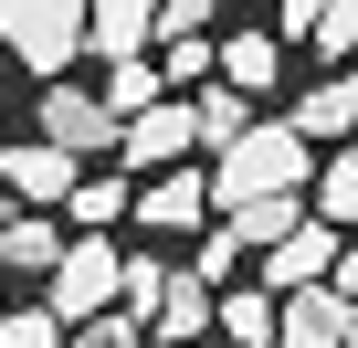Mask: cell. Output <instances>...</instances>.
<instances>
[{"label":"cell","mask_w":358,"mask_h":348,"mask_svg":"<svg viewBox=\"0 0 358 348\" xmlns=\"http://www.w3.org/2000/svg\"><path fill=\"white\" fill-rule=\"evenodd\" d=\"M211 74L243 85V95H274V74H285V32H232V43H211Z\"/></svg>","instance_id":"obj_12"},{"label":"cell","mask_w":358,"mask_h":348,"mask_svg":"<svg viewBox=\"0 0 358 348\" xmlns=\"http://www.w3.org/2000/svg\"><path fill=\"white\" fill-rule=\"evenodd\" d=\"M306 22H316V0H285V43H306Z\"/></svg>","instance_id":"obj_26"},{"label":"cell","mask_w":358,"mask_h":348,"mask_svg":"<svg viewBox=\"0 0 358 348\" xmlns=\"http://www.w3.org/2000/svg\"><path fill=\"white\" fill-rule=\"evenodd\" d=\"M211 337H222V348H274V285L211 295Z\"/></svg>","instance_id":"obj_16"},{"label":"cell","mask_w":358,"mask_h":348,"mask_svg":"<svg viewBox=\"0 0 358 348\" xmlns=\"http://www.w3.org/2000/svg\"><path fill=\"white\" fill-rule=\"evenodd\" d=\"M0 53L32 74H74L85 53V0H0Z\"/></svg>","instance_id":"obj_2"},{"label":"cell","mask_w":358,"mask_h":348,"mask_svg":"<svg viewBox=\"0 0 358 348\" xmlns=\"http://www.w3.org/2000/svg\"><path fill=\"white\" fill-rule=\"evenodd\" d=\"M285 127H295L306 148H348V137H358V74H327V85H306Z\"/></svg>","instance_id":"obj_10"},{"label":"cell","mask_w":358,"mask_h":348,"mask_svg":"<svg viewBox=\"0 0 358 348\" xmlns=\"http://www.w3.org/2000/svg\"><path fill=\"white\" fill-rule=\"evenodd\" d=\"M211 74V32H158V85H201Z\"/></svg>","instance_id":"obj_20"},{"label":"cell","mask_w":358,"mask_h":348,"mask_svg":"<svg viewBox=\"0 0 358 348\" xmlns=\"http://www.w3.org/2000/svg\"><path fill=\"white\" fill-rule=\"evenodd\" d=\"M32 127L53 137V148H74V158H116V106L95 95V85H74V74H43V106H32Z\"/></svg>","instance_id":"obj_3"},{"label":"cell","mask_w":358,"mask_h":348,"mask_svg":"<svg viewBox=\"0 0 358 348\" xmlns=\"http://www.w3.org/2000/svg\"><path fill=\"white\" fill-rule=\"evenodd\" d=\"M0 285H11V274H0ZM0 306H11V295H0Z\"/></svg>","instance_id":"obj_27"},{"label":"cell","mask_w":358,"mask_h":348,"mask_svg":"<svg viewBox=\"0 0 358 348\" xmlns=\"http://www.w3.org/2000/svg\"><path fill=\"white\" fill-rule=\"evenodd\" d=\"M306 137L285 127V116H253L232 148H211V211H232V201H253V190H306Z\"/></svg>","instance_id":"obj_1"},{"label":"cell","mask_w":358,"mask_h":348,"mask_svg":"<svg viewBox=\"0 0 358 348\" xmlns=\"http://www.w3.org/2000/svg\"><path fill=\"white\" fill-rule=\"evenodd\" d=\"M243 127H253V95L222 85V74H201V95H190V137H201V148H232Z\"/></svg>","instance_id":"obj_15"},{"label":"cell","mask_w":358,"mask_h":348,"mask_svg":"<svg viewBox=\"0 0 358 348\" xmlns=\"http://www.w3.org/2000/svg\"><path fill=\"white\" fill-rule=\"evenodd\" d=\"M190 148H201V137H190V106H179V95H148V106L116 127V169H137V180H148V169H179Z\"/></svg>","instance_id":"obj_5"},{"label":"cell","mask_w":358,"mask_h":348,"mask_svg":"<svg viewBox=\"0 0 358 348\" xmlns=\"http://www.w3.org/2000/svg\"><path fill=\"white\" fill-rule=\"evenodd\" d=\"M53 253H64L53 211H0V274H53Z\"/></svg>","instance_id":"obj_13"},{"label":"cell","mask_w":358,"mask_h":348,"mask_svg":"<svg viewBox=\"0 0 358 348\" xmlns=\"http://www.w3.org/2000/svg\"><path fill=\"white\" fill-rule=\"evenodd\" d=\"M222 222H232V243H243V253H264V243H285V232L306 222V190H253V201H232Z\"/></svg>","instance_id":"obj_14"},{"label":"cell","mask_w":358,"mask_h":348,"mask_svg":"<svg viewBox=\"0 0 358 348\" xmlns=\"http://www.w3.org/2000/svg\"><path fill=\"white\" fill-rule=\"evenodd\" d=\"M306 211H316V222H337V232H358V158H348V148L316 169V201H306Z\"/></svg>","instance_id":"obj_18"},{"label":"cell","mask_w":358,"mask_h":348,"mask_svg":"<svg viewBox=\"0 0 358 348\" xmlns=\"http://www.w3.org/2000/svg\"><path fill=\"white\" fill-rule=\"evenodd\" d=\"M74 148H53V137H0V190H11L22 211H53L64 190H74Z\"/></svg>","instance_id":"obj_7"},{"label":"cell","mask_w":358,"mask_h":348,"mask_svg":"<svg viewBox=\"0 0 358 348\" xmlns=\"http://www.w3.org/2000/svg\"><path fill=\"white\" fill-rule=\"evenodd\" d=\"M95 95H106V106H116V116H137V106H148V95H169V85H158V64H148V53H116V64H106V85H95Z\"/></svg>","instance_id":"obj_19"},{"label":"cell","mask_w":358,"mask_h":348,"mask_svg":"<svg viewBox=\"0 0 358 348\" xmlns=\"http://www.w3.org/2000/svg\"><path fill=\"white\" fill-rule=\"evenodd\" d=\"M64 337H74V348H137V337H148V327H137V316H127V306H95V316H74V327H64Z\"/></svg>","instance_id":"obj_23"},{"label":"cell","mask_w":358,"mask_h":348,"mask_svg":"<svg viewBox=\"0 0 358 348\" xmlns=\"http://www.w3.org/2000/svg\"><path fill=\"white\" fill-rule=\"evenodd\" d=\"M64 211H74V232H106V222H127V180H116V169H95V180L74 169V190H64Z\"/></svg>","instance_id":"obj_17"},{"label":"cell","mask_w":358,"mask_h":348,"mask_svg":"<svg viewBox=\"0 0 358 348\" xmlns=\"http://www.w3.org/2000/svg\"><path fill=\"white\" fill-rule=\"evenodd\" d=\"M158 32V0H85V53L116 64V53H148Z\"/></svg>","instance_id":"obj_11"},{"label":"cell","mask_w":358,"mask_h":348,"mask_svg":"<svg viewBox=\"0 0 358 348\" xmlns=\"http://www.w3.org/2000/svg\"><path fill=\"white\" fill-rule=\"evenodd\" d=\"M0 348H64V316L53 306H0Z\"/></svg>","instance_id":"obj_22"},{"label":"cell","mask_w":358,"mask_h":348,"mask_svg":"<svg viewBox=\"0 0 358 348\" xmlns=\"http://www.w3.org/2000/svg\"><path fill=\"white\" fill-rule=\"evenodd\" d=\"M327 274H337V222H316V211H306L285 243H264V285H274V295H295V285H327Z\"/></svg>","instance_id":"obj_9"},{"label":"cell","mask_w":358,"mask_h":348,"mask_svg":"<svg viewBox=\"0 0 358 348\" xmlns=\"http://www.w3.org/2000/svg\"><path fill=\"white\" fill-rule=\"evenodd\" d=\"M348 316H358V295L337 274L295 285V295H274V348H348Z\"/></svg>","instance_id":"obj_6"},{"label":"cell","mask_w":358,"mask_h":348,"mask_svg":"<svg viewBox=\"0 0 358 348\" xmlns=\"http://www.w3.org/2000/svg\"><path fill=\"white\" fill-rule=\"evenodd\" d=\"M306 43H316L327 64H348V53H358V0H316V22H306Z\"/></svg>","instance_id":"obj_21"},{"label":"cell","mask_w":358,"mask_h":348,"mask_svg":"<svg viewBox=\"0 0 358 348\" xmlns=\"http://www.w3.org/2000/svg\"><path fill=\"white\" fill-rule=\"evenodd\" d=\"M201 348H222V337H201Z\"/></svg>","instance_id":"obj_28"},{"label":"cell","mask_w":358,"mask_h":348,"mask_svg":"<svg viewBox=\"0 0 358 348\" xmlns=\"http://www.w3.org/2000/svg\"><path fill=\"white\" fill-rule=\"evenodd\" d=\"M158 32H211V0H158Z\"/></svg>","instance_id":"obj_25"},{"label":"cell","mask_w":358,"mask_h":348,"mask_svg":"<svg viewBox=\"0 0 358 348\" xmlns=\"http://www.w3.org/2000/svg\"><path fill=\"white\" fill-rule=\"evenodd\" d=\"M127 211L148 222V232H201L211 222V169H148V190H127Z\"/></svg>","instance_id":"obj_8"},{"label":"cell","mask_w":358,"mask_h":348,"mask_svg":"<svg viewBox=\"0 0 358 348\" xmlns=\"http://www.w3.org/2000/svg\"><path fill=\"white\" fill-rule=\"evenodd\" d=\"M232 264H243V243H232V222H222V232H201V264H190V274H201V285H232Z\"/></svg>","instance_id":"obj_24"},{"label":"cell","mask_w":358,"mask_h":348,"mask_svg":"<svg viewBox=\"0 0 358 348\" xmlns=\"http://www.w3.org/2000/svg\"><path fill=\"white\" fill-rule=\"evenodd\" d=\"M116 274H127V253L106 243V232H64V253H53V316L74 327V316H95V306H116Z\"/></svg>","instance_id":"obj_4"}]
</instances>
